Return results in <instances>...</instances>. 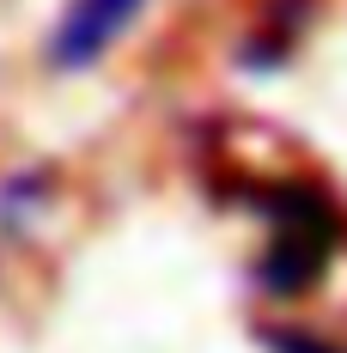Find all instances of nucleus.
<instances>
[{
	"label": "nucleus",
	"instance_id": "obj_1",
	"mask_svg": "<svg viewBox=\"0 0 347 353\" xmlns=\"http://www.w3.org/2000/svg\"><path fill=\"white\" fill-rule=\"evenodd\" d=\"M335 244H341V219H286V225H275V238L256 262V286L268 299H299L305 286L323 281Z\"/></svg>",
	"mask_w": 347,
	"mask_h": 353
},
{
	"label": "nucleus",
	"instance_id": "obj_2",
	"mask_svg": "<svg viewBox=\"0 0 347 353\" xmlns=\"http://www.w3.org/2000/svg\"><path fill=\"white\" fill-rule=\"evenodd\" d=\"M140 12H146V0H73L61 12V25H55V37H49V68L79 73L92 61H104L110 43L128 31Z\"/></svg>",
	"mask_w": 347,
	"mask_h": 353
},
{
	"label": "nucleus",
	"instance_id": "obj_3",
	"mask_svg": "<svg viewBox=\"0 0 347 353\" xmlns=\"http://www.w3.org/2000/svg\"><path fill=\"white\" fill-rule=\"evenodd\" d=\"M262 347L268 353H347L323 335H305V329H262Z\"/></svg>",
	"mask_w": 347,
	"mask_h": 353
}]
</instances>
